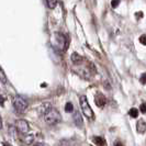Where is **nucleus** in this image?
Returning <instances> with one entry per match:
<instances>
[{
	"mask_svg": "<svg viewBox=\"0 0 146 146\" xmlns=\"http://www.w3.org/2000/svg\"><path fill=\"white\" fill-rule=\"evenodd\" d=\"M75 123H76V125H79V126H81L82 125V120H81V117L80 114L78 113V112H76L75 113Z\"/></svg>",
	"mask_w": 146,
	"mask_h": 146,
	"instance_id": "obj_10",
	"label": "nucleus"
},
{
	"mask_svg": "<svg viewBox=\"0 0 146 146\" xmlns=\"http://www.w3.org/2000/svg\"><path fill=\"white\" fill-rule=\"evenodd\" d=\"M34 146H45L44 144H42V143H37V144H35Z\"/></svg>",
	"mask_w": 146,
	"mask_h": 146,
	"instance_id": "obj_21",
	"label": "nucleus"
},
{
	"mask_svg": "<svg viewBox=\"0 0 146 146\" xmlns=\"http://www.w3.org/2000/svg\"><path fill=\"white\" fill-rule=\"evenodd\" d=\"M3 101H5L3 97H1V96H0V106H3Z\"/></svg>",
	"mask_w": 146,
	"mask_h": 146,
	"instance_id": "obj_18",
	"label": "nucleus"
},
{
	"mask_svg": "<svg viewBox=\"0 0 146 146\" xmlns=\"http://www.w3.org/2000/svg\"><path fill=\"white\" fill-rule=\"evenodd\" d=\"M139 42L143 45H146V35H141L139 36Z\"/></svg>",
	"mask_w": 146,
	"mask_h": 146,
	"instance_id": "obj_17",
	"label": "nucleus"
},
{
	"mask_svg": "<svg viewBox=\"0 0 146 146\" xmlns=\"http://www.w3.org/2000/svg\"><path fill=\"white\" fill-rule=\"evenodd\" d=\"M114 146H124V145H123V143H122V142H117Z\"/></svg>",
	"mask_w": 146,
	"mask_h": 146,
	"instance_id": "obj_19",
	"label": "nucleus"
},
{
	"mask_svg": "<svg viewBox=\"0 0 146 146\" xmlns=\"http://www.w3.org/2000/svg\"><path fill=\"white\" fill-rule=\"evenodd\" d=\"M120 1L121 0H112L111 1V6H112V8H117L119 5H120Z\"/></svg>",
	"mask_w": 146,
	"mask_h": 146,
	"instance_id": "obj_15",
	"label": "nucleus"
},
{
	"mask_svg": "<svg viewBox=\"0 0 146 146\" xmlns=\"http://www.w3.org/2000/svg\"><path fill=\"white\" fill-rule=\"evenodd\" d=\"M12 104H13V108L15 110L18 112V113H23L27 108H28V102L24 98H22L21 96H17L15 97L13 101H12Z\"/></svg>",
	"mask_w": 146,
	"mask_h": 146,
	"instance_id": "obj_3",
	"label": "nucleus"
},
{
	"mask_svg": "<svg viewBox=\"0 0 146 146\" xmlns=\"http://www.w3.org/2000/svg\"><path fill=\"white\" fill-rule=\"evenodd\" d=\"M139 81H141V84L146 85V73L142 74V76H141V78H139Z\"/></svg>",
	"mask_w": 146,
	"mask_h": 146,
	"instance_id": "obj_14",
	"label": "nucleus"
},
{
	"mask_svg": "<svg viewBox=\"0 0 146 146\" xmlns=\"http://www.w3.org/2000/svg\"><path fill=\"white\" fill-rule=\"evenodd\" d=\"M129 114H130V117L135 119V117H139V110L136 109V108H132V109L130 110V112H129Z\"/></svg>",
	"mask_w": 146,
	"mask_h": 146,
	"instance_id": "obj_11",
	"label": "nucleus"
},
{
	"mask_svg": "<svg viewBox=\"0 0 146 146\" xmlns=\"http://www.w3.org/2000/svg\"><path fill=\"white\" fill-rule=\"evenodd\" d=\"M43 117L45 122L47 124H51V125L57 124L59 121H60V119H62L60 113H59L58 111L56 109H54V108H51V107H48L46 110H44Z\"/></svg>",
	"mask_w": 146,
	"mask_h": 146,
	"instance_id": "obj_1",
	"label": "nucleus"
},
{
	"mask_svg": "<svg viewBox=\"0 0 146 146\" xmlns=\"http://www.w3.org/2000/svg\"><path fill=\"white\" fill-rule=\"evenodd\" d=\"M0 81H2L3 84L7 82V76H6V74H5L3 70H2L1 67H0Z\"/></svg>",
	"mask_w": 146,
	"mask_h": 146,
	"instance_id": "obj_13",
	"label": "nucleus"
},
{
	"mask_svg": "<svg viewBox=\"0 0 146 146\" xmlns=\"http://www.w3.org/2000/svg\"><path fill=\"white\" fill-rule=\"evenodd\" d=\"M3 145H5V146H11L9 143H7V142H3Z\"/></svg>",
	"mask_w": 146,
	"mask_h": 146,
	"instance_id": "obj_22",
	"label": "nucleus"
},
{
	"mask_svg": "<svg viewBox=\"0 0 146 146\" xmlns=\"http://www.w3.org/2000/svg\"><path fill=\"white\" fill-rule=\"evenodd\" d=\"M136 130H137V132L141 133V134L145 133L146 132V122L145 121L139 120V122H137V124H136Z\"/></svg>",
	"mask_w": 146,
	"mask_h": 146,
	"instance_id": "obj_7",
	"label": "nucleus"
},
{
	"mask_svg": "<svg viewBox=\"0 0 146 146\" xmlns=\"http://www.w3.org/2000/svg\"><path fill=\"white\" fill-rule=\"evenodd\" d=\"M15 126H17V129L21 132V133H28L30 131L29 123L25 120H18L15 122Z\"/></svg>",
	"mask_w": 146,
	"mask_h": 146,
	"instance_id": "obj_4",
	"label": "nucleus"
},
{
	"mask_svg": "<svg viewBox=\"0 0 146 146\" xmlns=\"http://www.w3.org/2000/svg\"><path fill=\"white\" fill-rule=\"evenodd\" d=\"M80 107H81V110H82L84 115L87 117L88 119H90V120H94L95 113H94L92 109L90 108V106H89V103H88L87 98H86L85 96H81L80 97Z\"/></svg>",
	"mask_w": 146,
	"mask_h": 146,
	"instance_id": "obj_2",
	"label": "nucleus"
},
{
	"mask_svg": "<svg viewBox=\"0 0 146 146\" xmlns=\"http://www.w3.org/2000/svg\"><path fill=\"white\" fill-rule=\"evenodd\" d=\"M92 142H94L97 146H106V144H107L106 139H103L102 136H96V137L92 139Z\"/></svg>",
	"mask_w": 146,
	"mask_h": 146,
	"instance_id": "obj_8",
	"label": "nucleus"
},
{
	"mask_svg": "<svg viewBox=\"0 0 146 146\" xmlns=\"http://www.w3.org/2000/svg\"><path fill=\"white\" fill-rule=\"evenodd\" d=\"M65 111L66 112H68V113H72L74 111V106L72 102H67L65 104Z\"/></svg>",
	"mask_w": 146,
	"mask_h": 146,
	"instance_id": "obj_12",
	"label": "nucleus"
},
{
	"mask_svg": "<svg viewBox=\"0 0 146 146\" xmlns=\"http://www.w3.org/2000/svg\"><path fill=\"white\" fill-rule=\"evenodd\" d=\"M84 60H85L84 57L81 55H79V54H77V53H73L72 54V62H73L75 65H79Z\"/></svg>",
	"mask_w": 146,
	"mask_h": 146,
	"instance_id": "obj_6",
	"label": "nucleus"
},
{
	"mask_svg": "<svg viewBox=\"0 0 146 146\" xmlns=\"http://www.w3.org/2000/svg\"><path fill=\"white\" fill-rule=\"evenodd\" d=\"M2 129V120H1V117H0V130Z\"/></svg>",
	"mask_w": 146,
	"mask_h": 146,
	"instance_id": "obj_20",
	"label": "nucleus"
},
{
	"mask_svg": "<svg viewBox=\"0 0 146 146\" xmlns=\"http://www.w3.org/2000/svg\"><path fill=\"white\" fill-rule=\"evenodd\" d=\"M58 1L57 0H46V5L50 9H55V7L57 6Z\"/></svg>",
	"mask_w": 146,
	"mask_h": 146,
	"instance_id": "obj_9",
	"label": "nucleus"
},
{
	"mask_svg": "<svg viewBox=\"0 0 146 146\" xmlns=\"http://www.w3.org/2000/svg\"><path fill=\"white\" fill-rule=\"evenodd\" d=\"M95 102L99 108H102V107H104V104L107 103V99H106L104 95H102L101 92H98L95 97Z\"/></svg>",
	"mask_w": 146,
	"mask_h": 146,
	"instance_id": "obj_5",
	"label": "nucleus"
},
{
	"mask_svg": "<svg viewBox=\"0 0 146 146\" xmlns=\"http://www.w3.org/2000/svg\"><path fill=\"white\" fill-rule=\"evenodd\" d=\"M139 110H141V112H142V113H146V102H144V103H142V104H141Z\"/></svg>",
	"mask_w": 146,
	"mask_h": 146,
	"instance_id": "obj_16",
	"label": "nucleus"
}]
</instances>
